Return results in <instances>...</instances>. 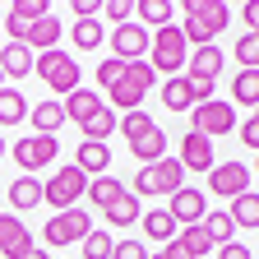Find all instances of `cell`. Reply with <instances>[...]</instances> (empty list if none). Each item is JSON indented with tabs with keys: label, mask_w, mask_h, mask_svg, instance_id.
<instances>
[{
	"label": "cell",
	"mask_w": 259,
	"mask_h": 259,
	"mask_svg": "<svg viewBox=\"0 0 259 259\" xmlns=\"http://www.w3.org/2000/svg\"><path fill=\"white\" fill-rule=\"evenodd\" d=\"M185 60H190V42H185L181 23L157 28L153 42H148V65H153V74H167V79H171L176 70H185Z\"/></svg>",
	"instance_id": "6da1fadb"
},
{
	"label": "cell",
	"mask_w": 259,
	"mask_h": 259,
	"mask_svg": "<svg viewBox=\"0 0 259 259\" xmlns=\"http://www.w3.org/2000/svg\"><path fill=\"white\" fill-rule=\"evenodd\" d=\"M32 74H37L51 93H65V97H70L74 88H83V70H79V60L70 56V51H42L37 56V65H32Z\"/></svg>",
	"instance_id": "7a4b0ae2"
},
{
	"label": "cell",
	"mask_w": 259,
	"mask_h": 259,
	"mask_svg": "<svg viewBox=\"0 0 259 259\" xmlns=\"http://www.w3.org/2000/svg\"><path fill=\"white\" fill-rule=\"evenodd\" d=\"M157 83V74H153V65L148 60H130L125 65V79L116 83V88H107L111 93V111L120 107V111H139L144 107V93Z\"/></svg>",
	"instance_id": "3957f363"
},
{
	"label": "cell",
	"mask_w": 259,
	"mask_h": 259,
	"mask_svg": "<svg viewBox=\"0 0 259 259\" xmlns=\"http://www.w3.org/2000/svg\"><path fill=\"white\" fill-rule=\"evenodd\" d=\"M88 194V176L74 167H60L51 181H42V204H51L56 213H65V208H79V199Z\"/></svg>",
	"instance_id": "277c9868"
},
{
	"label": "cell",
	"mask_w": 259,
	"mask_h": 259,
	"mask_svg": "<svg viewBox=\"0 0 259 259\" xmlns=\"http://www.w3.org/2000/svg\"><path fill=\"white\" fill-rule=\"evenodd\" d=\"M185 185V167L167 153L162 162H153V167H139V176H135V199H144V194H176Z\"/></svg>",
	"instance_id": "5b68a950"
},
{
	"label": "cell",
	"mask_w": 259,
	"mask_h": 259,
	"mask_svg": "<svg viewBox=\"0 0 259 259\" xmlns=\"http://www.w3.org/2000/svg\"><path fill=\"white\" fill-rule=\"evenodd\" d=\"M10 157L19 162V176H32V171H47L51 162L60 157V139H56V135H28V139L10 144Z\"/></svg>",
	"instance_id": "8992f818"
},
{
	"label": "cell",
	"mask_w": 259,
	"mask_h": 259,
	"mask_svg": "<svg viewBox=\"0 0 259 259\" xmlns=\"http://www.w3.org/2000/svg\"><path fill=\"white\" fill-rule=\"evenodd\" d=\"M88 232H93V213H83V208H65V213L47 218V227H42V241H47L51 250H60V245H74V241H83Z\"/></svg>",
	"instance_id": "52a82bcc"
},
{
	"label": "cell",
	"mask_w": 259,
	"mask_h": 259,
	"mask_svg": "<svg viewBox=\"0 0 259 259\" xmlns=\"http://www.w3.org/2000/svg\"><path fill=\"white\" fill-rule=\"evenodd\" d=\"M190 130L194 135H204V139H218V135H232L236 130V107L232 102H199V107H190Z\"/></svg>",
	"instance_id": "ba28073f"
},
{
	"label": "cell",
	"mask_w": 259,
	"mask_h": 259,
	"mask_svg": "<svg viewBox=\"0 0 259 259\" xmlns=\"http://www.w3.org/2000/svg\"><path fill=\"white\" fill-rule=\"evenodd\" d=\"M148 42H153V32L144 28V23H120V28H111V56L116 60H148Z\"/></svg>",
	"instance_id": "9c48e42d"
},
{
	"label": "cell",
	"mask_w": 259,
	"mask_h": 259,
	"mask_svg": "<svg viewBox=\"0 0 259 259\" xmlns=\"http://www.w3.org/2000/svg\"><path fill=\"white\" fill-rule=\"evenodd\" d=\"M171 222L176 227H199L204 222V213H208V194L204 190H194V185H181L176 194H171Z\"/></svg>",
	"instance_id": "30bf717a"
},
{
	"label": "cell",
	"mask_w": 259,
	"mask_h": 259,
	"mask_svg": "<svg viewBox=\"0 0 259 259\" xmlns=\"http://www.w3.org/2000/svg\"><path fill=\"white\" fill-rule=\"evenodd\" d=\"M32 250V232L19 213H0V259H23Z\"/></svg>",
	"instance_id": "8fae6325"
},
{
	"label": "cell",
	"mask_w": 259,
	"mask_h": 259,
	"mask_svg": "<svg viewBox=\"0 0 259 259\" xmlns=\"http://www.w3.org/2000/svg\"><path fill=\"white\" fill-rule=\"evenodd\" d=\"M245 185H250V167H245V162H218V167L208 171V190L222 194V199L245 194Z\"/></svg>",
	"instance_id": "7c38bea8"
},
{
	"label": "cell",
	"mask_w": 259,
	"mask_h": 259,
	"mask_svg": "<svg viewBox=\"0 0 259 259\" xmlns=\"http://www.w3.org/2000/svg\"><path fill=\"white\" fill-rule=\"evenodd\" d=\"M185 19H194L208 37H218V32L232 23V10H227L222 0H185Z\"/></svg>",
	"instance_id": "4fadbf2b"
},
{
	"label": "cell",
	"mask_w": 259,
	"mask_h": 259,
	"mask_svg": "<svg viewBox=\"0 0 259 259\" xmlns=\"http://www.w3.org/2000/svg\"><path fill=\"white\" fill-rule=\"evenodd\" d=\"M176 162H181L185 171H204V176L218 167V162H213V144H208L204 135H194V130L181 139V157H176Z\"/></svg>",
	"instance_id": "5bb4252c"
},
{
	"label": "cell",
	"mask_w": 259,
	"mask_h": 259,
	"mask_svg": "<svg viewBox=\"0 0 259 259\" xmlns=\"http://www.w3.org/2000/svg\"><path fill=\"white\" fill-rule=\"evenodd\" d=\"M23 47H28L32 56L56 51V47H60V19H56V14H47V19H37V23H28V37H23Z\"/></svg>",
	"instance_id": "9a60e30c"
},
{
	"label": "cell",
	"mask_w": 259,
	"mask_h": 259,
	"mask_svg": "<svg viewBox=\"0 0 259 259\" xmlns=\"http://www.w3.org/2000/svg\"><path fill=\"white\" fill-rule=\"evenodd\" d=\"M32 65H37V56H32L23 42H10L5 51H0V74H5V79H28Z\"/></svg>",
	"instance_id": "2e32d148"
},
{
	"label": "cell",
	"mask_w": 259,
	"mask_h": 259,
	"mask_svg": "<svg viewBox=\"0 0 259 259\" xmlns=\"http://www.w3.org/2000/svg\"><path fill=\"white\" fill-rule=\"evenodd\" d=\"M74 167H79L88 181L107 176V167H111V148H107V144H79V157H74Z\"/></svg>",
	"instance_id": "e0dca14e"
},
{
	"label": "cell",
	"mask_w": 259,
	"mask_h": 259,
	"mask_svg": "<svg viewBox=\"0 0 259 259\" xmlns=\"http://www.w3.org/2000/svg\"><path fill=\"white\" fill-rule=\"evenodd\" d=\"M120 194H125V181H116V176H97V181H88V194H83V199H88L97 213H107V208L120 199Z\"/></svg>",
	"instance_id": "ac0fdd59"
},
{
	"label": "cell",
	"mask_w": 259,
	"mask_h": 259,
	"mask_svg": "<svg viewBox=\"0 0 259 259\" xmlns=\"http://www.w3.org/2000/svg\"><path fill=\"white\" fill-rule=\"evenodd\" d=\"M116 125H120V116L111 111V107H97L79 130H83V144H107V135H116Z\"/></svg>",
	"instance_id": "d6986e66"
},
{
	"label": "cell",
	"mask_w": 259,
	"mask_h": 259,
	"mask_svg": "<svg viewBox=\"0 0 259 259\" xmlns=\"http://www.w3.org/2000/svg\"><path fill=\"white\" fill-rule=\"evenodd\" d=\"M28 111H32V102L23 97V88H0V125H23L28 120Z\"/></svg>",
	"instance_id": "ffe728a7"
},
{
	"label": "cell",
	"mask_w": 259,
	"mask_h": 259,
	"mask_svg": "<svg viewBox=\"0 0 259 259\" xmlns=\"http://www.w3.org/2000/svg\"><path fill=\"white\" fill-rule=\"evenodd\" d=\"M37 204H42V181H32V176L10 181V208L14 213H28V208H37Z\"/></svg>",
	"instance_id": "44dd1931"
},
{
	"label": "cell",
	"mask_w": 259,
	"mask_h": 259,
	"mask_svg": "<svg viewBox=\"0 0 259 259\" xmlns=\"http://www.w3.org/2000/svg\"><path fill=\"white\" fill-rule=\"evenodd\" d=\"M60 107H65V120H74V125H83V120H88V116H93L97 107H102V102H97V93H93V88H74V93L65 97Z\"/></svg>",
	"instance_id": "7402d4cb"
},
{
	"label": "cell",
	"mask_w": 259,
	"mask_h": 259,
	"mask_svg": "<svg viewBox=\"0 0 259 259\" xmlns=\"http://www.w3.org/2000/svg\"><path fill=\"white\" fill-rule=\"evenodd\" d=\"M162 107H171V111H190L194 107V88H190L185 74H171L162 83Z\"/></svg>",
	"instance_id": "603a6c76"
},
{
	"label": "cell",
	"mask_w": 259,
	"mask_h": 259,
	"mask_svg": "<svg viewBox=\"0 0 259 259\" xmlns=\"http://www.w3.org/2000/svg\"><path fill=\"white\" fill-rule=\"evenodd\" d=\"M28 120H32V135H56V130L65 125V107L60 102H37L28 111Z\"/></svg>",
	"instance_id": "cb8c5ba5"
},
{
	"label": "cell",
	"mask_w": 259,
	"mask_h": 259,
	"mask_svg": "<svg viewBox=\"0 0 259 259\" xmlns=\"http://www.w3.org/2000/svg\"><path fill=\"white\" fill-rule=\"evenodd\" d=\"M139 222H144V236H148V241H162V245L176 241V232H181V227L171 222V213H167V208H153V213H144Z\"/></svg>",
	"instance_id": "d4e9b609"
},
{
	"label": "cell",
	"mask_w": 259,
	"mask_h": 259,
	"mask_svg": "<svg viewBox=\"0 0 259 259\" xmlns=\"http://www.w3.org/2000/svg\"><path fill=\"white\" fill-rule=\"evenodd\" d=\"M116 130H120V135H125V144H130V148H135L139 139H148V135H153V130H157V125H153V116H148V111L139 107V111H125Z\"/></svg>",
	"instance_id": "484cf974"
},
{
	"label": "cell",
	"mask_w": 259,
	"mask_h": 259,
	"mask_svg": "<svg viewBox=\"0 0 259 259\" xmlns=\"http://www.w3.org/2000/svg\"><path fill=\"white\" fill-rule=\"evenodd\" d=\"M102 218H107L111 227H135V222L144 218V208H139V199H135V194L125 190V194H120V199H116V204H111V208H107Z\"/></svg>",
	"instance_id": "4316f807"
},
{
	"label": "cell",
	"mask_w": 259,
	"mask_h": 259,
	"mask_svg": "<svg viewBox=\"0 0 259 259\" xmlns=\"http://www.w3.org/2000/svg\"><path fill=\"white\" fill-rule=\"evenodd\" d=\"M227 218H232L236 227H245V232H250V227H259V194H236V199H232V208H227Z\"/></svg>",
	"instance_id": "83f0119b"
},
{
	"label": "cell",
	"mask_w": 259,
	"mask_h": 259,
	"mask_svg": "<svg viewBox=\"0 0 259 259\" xmlns=\"http://www.w3.org/2000/svg\"><path fill=\"white\" fill-rule=\"evenodd\" d=\"M135 14H139V23L144 28H167L171 23V0H139V5H135Z\"/></svg>",
	"instance_id": "f1b7e54d"
},
{
	"label": "cell",
	"mask_w": 259,
	"mask_h": 259,
	"mask_svg": "<svg viewBox=\"0 0 259 259\" xmlns=\"http://www.w3.org/2000/svg\"><path fill=\"white\" fill-rule=\"evenodd\" d=\"M199 227L208 232V241H213V245H227V241H232V232H236V222L227 218V208H208Z\"/></svg>",
	"instance_id": "f546056e"
},
{
	"label": "cell",
	"mask_w": 259,
	"mask_h": 259,
	"mask_svg": "<svg viewBox=\"0 0 259 259\" xmlns=\"http://www.w3.org/2000/svg\"><path fill=\"white\" fill-rule=\"evenodd\" d=\"M232 102L259 107V70H241V74L232 79Z\"/></svg>",
	"instance_id": "4dcf8cb0"
},
{
	"label": "cell",
	"mask_w": 259,
	"mask_h": 259,
	"mask_svg": "<svg viewBox=\"0 0 259 259\" xmlns=\"http://www.w3.org/2000/svg\"><path fill=\"white\" fill-rule=\"evenodd\" d=\"M167 144H171V139L162 135V130H153V135H148V139H139L130 153H135V157L144 162V167H153V162H162V157H167Z\"/></svg>",
	"instance_id": "1f68e13d"
},
{
	"label": "cell",
	"mask_w": 259,
	"mask_h": 259,
	"mask_svg": "<svg viewBox=\"0 0 259 259\" xmlns=\"http://www.w3.org/2000/svg\"><path fill=\"white\" fill-rule=\"evenodd\" d=\"M70 37H74V47H79V51H97V42H102L107 32H102V23H97V19H74Z\"/></svg>",
	"instance_id": "d6a6232c"
},
{
	"label": "cell",
	"mask_w": 259,
	"mask_h": 259,
	"mask_svg": "<svg viewBox=\"0 0 259 259\" xmlns=\"http://www.w3.org/2000/svg\"><path fill=\"white\" fill-rule=\"evenodd\" d=\"M79 250H83V259H111V250H116V241H111V232H102V227H93V232L79 241Z\"/></svg>",
	"instance_id": "836d02e7"
},
{
	"label": "cell",
	"mask_w": 259,
	"mask_h": 259,
	"mask_svg": "<svg viewBox=\"0 0 259 259\" xmlns=\"http://www.w3.org/2000/svg\"><path fill=\"white\" fill-rule=\"evenodd\" d=\"M176 241L190 250V259H199V254H208V250H213V241H208V232H204V227H181V232H176Z\"/></svg>",
	"instance_id": "e575fe53"
},
{
	"label": "cell",
	"mask_w": 259,
	"mask_h": 259,
	"mask_svg": "<svg viewBox=\"0 0 259 259\" xmlns=\"http://www.w3.org/2000/svg\"><path fill=\"white\" fill-rule=\"evenodd\" d=\"M10 14H14V19H23V23H37V19H47V14H51V5H47V0H14Z\"/></svg>",
	"instance_id": "d590c367"
},
{
	"label": "cell",
	"mask_w": 259,
	"mask_h": 259,
	"mask_svg": "<svg viewBox=\"0 0 259 259\" xmlns=\"http://www.w3.org/2000/svg\"><path fill=\"white\" fill-rule=\"evenodd\" d=\"M236 60H241V70H259V37H254V32H241Z\"/></svg>",
	"instance_id": "8d00e7d4"
},
{
	"label": "cell",
	"mask_w": 259,
	"mask_h": 259,
	"mask_svg": "<svg viewBox=\"0 0 259 259\" xmlns=\"http://www.w3.org/2000/svg\"><path fill=\"white\" fill-rule=\"evenodd\" d=\"M125 79V60H116V56H107L102 65H97V88H116Z\"/></svg>",
	"instance_id": "74e56055"
},
{
	"label": "cell",
	"mask_w": 259,
	"mask_h": 259,
	"mask_svg": "<svg viewBox=\"0 0 259 259\" xmlns=\"http://www.w3.org/2000/svg\"><path fill=\"white\" fill-rule=\"evenodd\" d=\"M102 14L120 28V23H130V14H135V0H102Z\"/></svg>",
	"instance_id": "f35d334b"
},
{
	"label": "cell",
	"mask_w": 259,
	"mask_h": 259,
	"mask_svg": "<svg viewBox=\"0 0 259 259\" xmlns=\"http://www.w3.org/2000/svg\"><path fill=\"white\" fill-rule=\"evenodd\" d=\"M111 259H148V250H144V241H116Z\"/></svg>",
	"instance_id": "ab89813d"
},
{
	"label": "cell",
	"mask_w": 259,
	"mask_h": 259,
	"mask_svg": "<svg viewBox=\"0 0 259 259\" xmlns=\"http://www.w3.org/2000/svg\"><path fill=\"white\" fill-rule=\"evenodd\" d=\"M241 144H245V148H254V153H259V116H250V120H245V125H241Z\"/></svg>",
	"instance_id": "60d3db41"
},
{
	"label": "cell",
	"mask_w": 259,
	"mask_h": 259,
	"mask_svg": "<svg viewBox=\"0 0 259 259\" xmlns=\"http://www.w3.org/2000/svg\"><path fill=\"white\" fill-rule=\"evenodd\" d=\"M74 19H97V14H102V0H74Z\"/></svg>",
	"instance_id": "b9f144b4"
},
{
	"label": "cell",
	"mask_w": 259,
	"mask_h": 259,
	"mask_svg": "<svg viewBox=\"0 0 259 259\" xmlns=\"http://www.w3.org/2000/svg\"><path fill=\"white\" fill-rule=\"evenodd\" d=\"M5 32H10V42H23V37H28V23H23V19H14V14L5 10Z\"/></svg>",
	"instance_id": "7bdbcfd3"
},
{
	"label": "cell",
	"mask_w": 259,
	"mask_h": 259,
	"mask_svg": "<svg viewBox=\"0 0 259 259\" xmlns=\"http://www.w3.org/2000/svg\"><path fill=\"white\" fill-rule=\"evenodd\" d=\"M218 259H250V245H236V241H227V245H218Z\"/></svg>",
	"instance_id": "ee69618b"
},
{
	"label": "cell",
	"mask_w": 259,
	"mask_h": 259,
	"mask_svg": "<svg viewBox=\"0 0 259 259\" xmlns=\"http://www.w3.org/2000/svg\"><path fill=\"white\" fill-rule=\"evenodd\" d=\"M162 259H190V250L181 241H167V245H162Z\"/></svg>",
	"instance_id": "f6af8a7d"
},
{
	"label": "cell",
	"mask_w": 259,
	"mask_h": 259,
	"mask_svg": "<svg viewBox=\"0 0 259 259\" xmlns=\"http://www.w3.org/2000/svg\"><path fill=\"white\" fill-rule=\"evenodd\" d=\"M245 23H250V32L259 28V0H245Z\"/></svg>",
	"instance_id": "bcb514c9"
},
{
	"label": "cell",
	"mask_w": 259,
	"mask_h": 259,
	"mask_svg": "<svg viewBox=\"0 0 259 259\" xmlns=\"http://www.w3.org/2000/svg\"><path fill=\"white\" fill-rule=\"evenodd\" d=\"M23 259H51V250H37V245H32V250H28Z\"/></svg>",
	"instance_id": "7dc6e473"
},
{
	"label": "cell",
	"mask_w": 259,
	"mask_h": 259,
	"mask_svg": "<svg viewBox=\"0 0 259 259\" xmlns=\"http://www.w3.org/2000/svg\"><path fill=\"white\" fill-rule=\"evenodd\" d=\"M5 153H10V144H5V139H0V157H5Z\"/></svg>",
	"instance_id": "c3c4849f"
},
{
	"label": "cell",
	"mask_w": 259,
	"mask_h": 259,
	"mask_svg": "<svg viewBox=\"0 0 259 259\" xmlns=\"http://www.w3.org/2000/svg\"><path fill=\"white\" fill-rule=\"evenodd\" d=\"M0 88H5V74H0Z\"/></svg>",
	"instance_id": "681fc988"
},
{
	"label": "cell",
	"mask_w": 259,
	"mask_h": 259,
	"mask_svg": "<svg viewBox=\"0 0 259 259\" xmlns=\"http://www.w3.org/2000/svg\"><path fill=\"white\" fill-rule=\"evenodd\" d=\"M148 259H162V254H148Z\"/></svg>",
	"instance_id": "f907efd6"
},
{
	"label": "cell",
	"mask_w": 259,
	"mask_h": 259,
	"mask_svg": "<svg viewBox=\"0 0 259 259\" xmlns=\"http://www.w3.org/2000/svg\"><path fill=\"white\" fill-rule=\"evenodd\" d=\"M0 19H5V10H0Z\"/></svg>",
	"instance_id": "816d5d0a"
},
{
	"label": "cell",
	"mask_w": 259,
	"mask_h": 259,
	"mask_svg": "<svg viewBox=\"0 0 259 259\" xmlns=\"http://www.w3.org/2000/svg\"><path fill=\"white\" fill-rule=\"evenodd\" d=\"M254 37H259V28H254Z\"/></svg>",
	"instance_id": "f5cc1de1"
},
{
	"label": "cell",
	"mask_w": 259,
	"mask_h": 259,
	"mask_svg": "<svg viewBox=\"0 0 259 259\" xmlns=\"http://www.w3.org/2000/svg\"><path fill=\"white\" fill-rule=\"evenodd\" d=\"M254 171H259V162H254Z\"/></svg>",
	"instance_id": "db71d44e"
},
{
	"label": "cell",
	"mask_w": 259,
	"mask_h": 259,
	"mask_svg": "<svg viewBox=\"0 0 259 259\" xmlns=\"http://www.w3.org/2000/svg\"><path fill=\"white\" fill-rule=\"evenodd\" d=\"M254 116H259V111H254Z\"/></svg>",
	"instance_id": "11a10c76"
}]
</instances>
